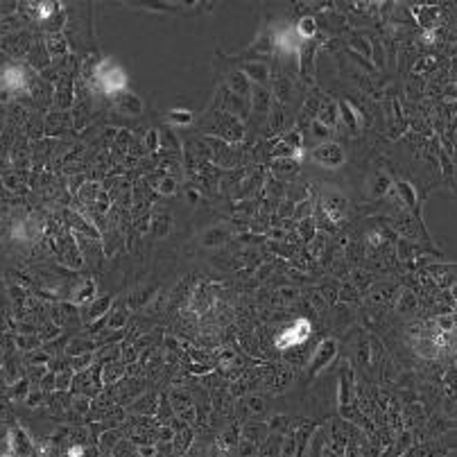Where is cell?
Segmentation results:
<instances>
[{"label":"cell","mask_w":457,"mask_h":457,"mask_svg":"<svg viewBox=\"0 0 457 457\" xmlns=\"http://www.w3.org/2000/svg\"><path fill=\"white\" fill-rule=\"evenodd\" d=\"M244 73L252 75L256 81H265V79H267V68H265L263 64H247V66H244Z\"/></svg>","instance_id":"obj_6"},{"label":"cell","mask_w":457,"mask_h":457,"mask_svg":"<svg viewBox=\"0 0 457 457\" xmlns=\"http://www.w3.org/2000/svg\"><path fill=\"white\" fill-rule=\"evenodd\" d=\"M313 159L324 168H337L340 163H344V152H342L340 145L326 143V145H319L317 150H313Z\"/></svg>","instance_id":"obj_2"},{"label":"cell","mask_w":457,"mask_h":457,"mask_svg":"<svg viewBox=\"0 0 457 457\" xmlns=\"http://www.w3.org/2000/svg\"><path fill=\"white\" fill-rule=\"evenodd\" d=\"M84 455V448L81 446H70L68 448V457H81Z\"/></svg>","instance_id":"obj_9"},{"label":"cell","mask_w":457,"mask_h":457,"mask_svg":"<svg viewBox=\"0 0 457 457\" xmlns=\"http://www.w3.org/2000/svg\"><path fill=\"white\" fill-rule=\"evenodd\" d=\"M0 457H14V455H9V453H5V455H0Z\"/></svg>","instance_id":"obj_11"},{"label":"cell","mask_w":457,"mask_h":457,"mask_svg":"<svg viewBox=\"0 0 457 457\" xmlns=\"http://www.w3.org/2000/svg\"><path fill=\"white\" fill-rule=\"evenodd\" d=\"M25 68L23 66H7L3 70V86L9 91L25 89Z\"/></svg>","instance_id":"obj_4"},{"label":"cell","mask_w":457,"mask_h":457,"mask_svg":"<svg viewBox=\"0 0 457 457\" xmlns=\"http://www.w3.org/2000/svg\"><path fill=\"white\" fill-rule=\"evenodd\" d=\"M120 100H118V107H120V111L124 113V116H136V113L140 111V102L138 97L134 95H118Z\"/></svg>","instance_id":"obj_5"},{"label":"cell","mask_w":457,"mask_h":457,"mask_svg":"<svg viewBox=\"0 0 457 457\" xmlns=\"http://www.w3.org/2000/svg\"><path fill=\"white\" fill-rule=\"evenodd\" d=\"M100 73H102V70H100ZM124 86H127V77H124V73L118 66L109 64V70L102 73V89H105L107 93H113V91H122Z\"/></svg>","instance_id":"obj_3"},{"label":"cell","mask_w":457,"mask_h":457,"mask_svg":"<svg viewBox=\"0 0 457 457\" xmlns=\"http://www.w3.org/2000/svg\"><path fill=\"white\" fill-rule=\"evenodd\" d=\"M172 120H177V122H190L193 118H190V113H186V111H172Z\"/></svg>","instance_id":"obj_8"},{"label":"cell","mask_w":457,"mask_h":457,"mask_svg":"<svg viewBox=\"0 0 457 457\" xmlns=\"http://www.w3.org/2000/svg\"><path fill=\"white\" fill-rule=\"evenodd\" d=\"M299 34L301 36H310V34H315V20L310 18V16H306V18H301V23H299Z\"/></svg>","instance_id":"obj_7"},{"label":"cell","mask_w":457,"mask_h":457,"mask_svg":"<svg viewBox=\"0 0 457 457\" xmlns=\"http://www.w3.org/2000/svg\"><path fill=\"white\" fill-rule=\"evenodd\" d=\"M310 330H313V326H310L308 319H297L290 328H285L279 337H276V346L285 351V349H292V346L303 344V342L310 337Z\"/></svg>","instance_id":"obj_1"},{"label":"cell","mask_w":457,"mask_h":457,"mask_svg":"<svg viewBox=\"0 0 457 457\" xmlns=\"http://www.w3.org/2000/svg\"><path fill=\"white\" fill-rule=\"evenodd\" d=\"M52 7H54V5H41V18L50 16V14H52Z\"/></svg>","instance_id":"obj_10"}]
</instances>
